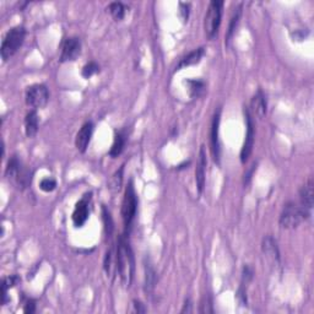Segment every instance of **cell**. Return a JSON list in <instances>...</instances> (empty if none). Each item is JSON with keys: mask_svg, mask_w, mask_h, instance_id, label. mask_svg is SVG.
Masks as SVG:
<instances>
[{"mask_svg": "<svg viewBox=\"0 0 314 314\" xmlns=\"http://www.w3.org/2000/svg\"><path fill=\"white\" fill-rule=\"evenodd\" d=\"M115 260H117V270L121 276V280L125 287H129L133 282L135 262L133 250L125 240L124 235L119 237L117 250H115Z\"/></svg>", "mask_w": 314, "mask_h": 314, "instance_id": "1", "label": "cell"}, {"mask_svg": "<svg viewBox=\"0 0 314 314\" xmlns=\"http://www.w3.org/2000/svg\"><path fill=\"white\" fill-rule=\"evenodd\" d=\"M25 37H26V30L24 26L12 27L11 30L8 31L3 40L2 48H0L3 62H8L12 55L16 54L21 46L24 45Z\"/></svg>", "mask_w": 314, "mask_h": 314, "instance_id": "2", "label": "cell"}, {"mask_svg": "<svg viewBox=\"0 0 314 314\" xmlns=\"http://www.w3.org/2000/svg\"><path fill=\"white\" fill-rule=\"evenodd\" d=\"M310 212L307 211L306 209H303L302 206H298L295 203H287L284 206L280 215V226L282 228H286V230H293L300 226L304 220L309 218Z\"/></svg>", "mask_w": 314, "mask_h": 314, "instance_id": "3", "label": "cell"}, {"mask_svg": "<svg viewBox=\"0 0 314 314\" xmlns=\"http://www.w3.org/2000/svg\"><path fill=\"white\" fill-rule=\"evenodd\" d=\"M5 174L9 181L17 185V188L25 189L31 184V173L18 160L17 156H12L6 166Z\"/></svg>", "mask_w": 314, "mask_h": 314, "instance_id": "4", "label": "cell"}, {"mask_svg": "<svg viewBox=\"0 0 314 314\" xmlns=\"http://www.w3.org/2000/svg\"><path fill=\"white\" fill-rule=\"evenodd\" d=\"M138 210V197L135 193L133 182H129L127 189H125L123 204H122V218H123L125 232L129 233L131 227H133V222L136 216Z\"/></svg>", "mask_w": 314, "mask_h": 314, "instance_id": "5", "label": "cell"}, {"mask_svg": "<svg viewBox=\"0 0 314 314\" xmlns=\"http://www.w3.org/2000/svg\"><path fill=\"white\" fill-rule=\"evenodd\" d=\"M222 10H224V2H213L210 3L208 12L205 15V21H204V28L205 33L209 40H212L218 33L220 25H221Z\"/></svg>", "mask_w": 314, "mask_h": 314, "instance_id": "6", "label": "cell"}, {"mask_svg": "<svg viewBox=\"0 0 314 314\" xmlns=\"http://www.w3.org/2000/svg\"><path fill=\"white\" fill-rule=\"evenodd\" d=\"M49 100V92L46 85L36 84L26 91V105L31 108H43Z\"/></svg>", "mask_w": 314, "mask_h": 314, "instance_id": "7", "label": "cell"}, {"mask_svg": "<svg viewBox=\"0 0 314 314\" xmlns=\"http://www.w3.org/2000/svg\"><path fill=\"white\" fill-rule=\"evenodd\" d=\"M81 53V41L77 37H69L63 42L61 62H74Z\"/></svg>", "mask_w": 314, "mask_h": 314, "instance_id": "8", "label": "cell"}, {"mask_svg": "<svg viewBox=\"0 0 314 314\" xmlns=\"http://www.w3.org/2000/svg\"><path fill=\"white\" fill-rule=\"evenodd\" d=\"M246 122H247V133L246 139H244L243 146L241 150V161L242 163H246L252 155L253 146H254V125L252 121V115L249 111H246Z\"/></svg>", "mask_w": 314, "mask_h": 314, "instance_id": "9", "label": "cell"}, {"mask_svg": "<svg viewBox=\"0 0 314 314\" xmlns=\"http://www.w3.org/2000/svg\"><path fill=\"white\" fill-rule=\"evenodd\" d=\"M220 115H221V109H218V112H215L212 117V123H211V131H210V143H211V153L213 157V161L216 163H220Z\"/></svg>", "mask_w": 314, "mask_h": 314, "instance_id": "10", "label": "cell"}, {"mask_svg": "<svg viewBox=\"0 0 314 314\" xmlns=\"http://www.w3.org/2000/svg\"><path fill=\"white\" fill-rule=\"evenodd\" d=\"M90 200L91 194H86V195L76 204V206H75V210L73 212V222L75 227H83L85 222L89 219Z\"/></svg>", "mask_w": 314, "mask_h": 314, "instance_id": "11", "label": "cell"}, {"mask_svg": "<svg viewBox=\"0 0 314 314\" xmlns=\"http://www.w3.org/2000/svg\"><path fill=\"white\" fill-rule=\"evenodd\" d=\"M206 166H208V160H206V152L204 145L200 147L199 160H198L197 168H195V183L197 189L199 194H203L204 188H205V174H206Z\"/></svg>", "mask_w": 314, "mask_h": 314, "instance_id": "12", "label": "cell"}, {"mask_svg": "<svg viewBox=\"0 0 314 314\" xmlns=\"http://www.w3.org/2000/svg\"><path fill=\"white\" fill-rule=\"evenodd\" d=\"M93 133V124L91 122H86L81 129L78 130V133L76 134V139H75V145H76V149L80 152H86L87 147L90 145L91 136H92Z\"/></svg>", "mask_w": 314, "mask_h": 314, "instance_id": "13", "label": "cell"}, {"mask_svg": "<svg viewBox=\"0 0 314 314\" xmlns=\"http://www.w3.org/2000/svg\"><path fill=\"white\" fill-rule=\"evenodd\" d=\"M262 249L263 253L265 254L272 263L280 265V252H279L278 243H276V241L271 235H266V237L264 238L262 243Z\"/></svg>", "mask_w": 314, "mask_h": 314, "instance_id": "14", "label": "cell"}, {"mask_svg": "<svg viewBox=\"0 0 314 314\" xmlns=\"http://www.w3.org/2000/svg\"><path fill=\"white\" fill-rule=\"evenodd\" d=\"M313 180L309 178L307 181V183L301 188L300 190V200H301V206L303 209H306L307 211L310 212V210L313 208V200H314V191H313Z\"/></svg>", "mask_w": 314, "mask_h": 314, "instance_id": "15", "label": "cell"}, {"mask_svg": "<svg viewBox=\"0 0 314 314\" xmlns=\"http://www.w3.org/2000/svg\"><path fill=\"white\" fill-rule=\"evenodd\" d=\"M38 114H37L36 109H32L27 113L26 118H25V133H26L27 138L36 136L37 131H38Z\"/></svg>", "mask_w": 314, "mask_h": 314, "instance_id": "16", "label": "cell"}, {"mask_svg": "<svg viewBox=\"0 0 314 314\" xmlns=\"http://www.w3.org/2000/svg\"><path fill=\"white\" fill-rule=\"evenodd\" d=\"M204 54H205V48H204V47H200V48L195 49V51L190 52L189 54L185 55L184 58L182 59V61L180 62V64L175 67L174 70L178 71L183 68H187V67H190V65L198 64V63L202 61Z\"/></svg>", "mask_w": 314, "mask_h": 314, "instance_id": "17", "label": "cell"}, {"mask_svg": "<svg viewBox=\"0 0 314 314\" xmlns=\"http://www.w3.org/2000/svg\"><path fill=\"white\" fill-rule=\"evenodd\" d=\"M250 106H252V109L254 112V114L257 115L258 118H264L266 114V100L265 96H264L263 91L258 90V92L253 96L252 102H250Z\"/></svg>", "mask_w": 314, "mask_h": 314, "instance_id": "18", "label": "cell"}, {"mask_svg": "<svg viewBox=\"0 0 314 314\" xmlns=\"http://www.w3.org/2000/svg\"><path fill=\"white\" fill-rule=\"evenodd\" d=\"M125 143H127V136H125L123 131H118V133H115L114 141H113V145L111 147V150H109V156L114 159V157H118L121 155L124 150Z\"/></svg>", "mask_w": 314, "mask_h": 314, "instance_id": "19", "label": "cell"}, {"mask_svg": "<svg viewBox=\"0 0 314 314\" xmlns=\"http://www.w3.org/2000/svg\"><path fill=\"white\" fill-rule=\"evenodd\" d=\"M20 282V278H18L17 275H10L8 276V278H5L4 280H3V304L6 303V301H8V290L9 288L16 286V285Z\"/></svg>", "mask_w": 314, "mask_h": 314, "instance_id": "20", "label": "cell"}, {"mask_svg": "<svg viewBox=\"0 0 314 314\" xmlns=\"http://www.w3.org/2000/svg\"><path fill=\"white\" fill-rule=\"evenodd\" d=\"M108 9H109V12H111V15L115 21L123 20L125 14H127V8H125V5L121 2L112 3V4L109 5Z\"/></svg>", "mask_w": 314, "mask_h": 314, "instance_id": "21", "label": "cell"}, {"mask_svg": "<svg viewBox=\"0 0 314 314\" xmlns=\"http://www.w3.org/2000/svg\"><path fill=\"white\" fill-rule=\"evenodd\" d=\"M187 86L188 90H189V93L191 97H199L205 90V84L203 83L202 80H188L187 81Z\"/></svg>", "mask_w": 314, "mask_h": 314, "instance_id": "22", "label": "cell"}, {"mask_svg": "<svg viewBox=\"0 0 314 314\" xmlns=\"http://www.w3.org/2000/svg\"><path fill=\"white\" fill-rule=\"evenodd\" d=\"M156 285V272L150 265L145 266V291L152 292Z\"/></svg>", "mask_w": 314, "mask_h": 314, "instance_id": "23", "label": "cell"}, {"mask_svg": "<svg viewBox=\"0 0 314 314\" xmlns=\"http://www.w3.org/2000/svg\"><path fill=\"white\" fill-rule=\"evenodd\" d=\"M241 14H242V5L238 6V8L233 11V14H232L230 26H228V31H227V36H226V42H228V41L231 40L232 34H233L234 30H235V26H237L238 21H240Z\"/></svg>", "mask_w": 314, "mask_h": 314, "instance_id": "24", "label": "cell"}, {"mask_svg": "<svg viewBox=\"0 0 314 314\" xmlns=\"http://www.w3.org/2000/svg\"><path fill=\"white\" fill-rule=\"evenodd\" d=\"M100 71V67L99 64H96L95 62H90L87 63L86 65L83 68V76L85 78H90L91 76H93V75H96Z\"/></svg>", "mask_w": 314, "mask_h": 314, "instance_id": "25", "label": "cell"}, {"mask_svg": "<svg viewBox=\"0 0 314 314\" xmlns=\"http://www.w3.org/2000/svg\"><path fill=\"white\" fill-rule=\"evenodd\" d=\"M123 166H122L121 168H119V171H117L113 175L112 181H111V189L117 191L121 189L122 187V181H123Z\"/></svg>", "mask_w": 314, "mask_h": 314, "instance_id": "26", "label": "cell"}, {"mask_svg": "<svg viewBox=\"0 0 314 314\" xmlns=\"http://www.w3.org/2000/svg\"><path fill=\"white\" fill-rule=\"evenodd\" d=\"M113 247L109 248L108 250H107L106 257H105V270L106 272L108 275H112V268H113V259H114L115 254L113 253Z\"/></svg>", "mask_w": 314, "mask_h": 314, "instance_id": "27", "label": "cell"}, {"mask_svg": "<svg viewBox=\"0 0 314 314\" xmlns=\"http://www.w3.org/2000/svg\"><path fill=\"white\" fill-rule=\"evenodd\" d=\"M56 188V182L53 178H45V180L41 181L40 183V189L46 191V193H51Z\"/></svg>", "mask_w": 314, "mask_h": 314, "instance_id": "28", "label": "cell"}, {"mask_svg": "<svg viewBox=\"0 0 314 314\" xmlns=\"http://www.w3.org/2000/svg\"><path fill=\"white\" fill-rule=\"evenodd\" d=\"M189 12H190V4L189 3H180V16L183 23H187L188 18H189Z\"/></svg>", "mask_w": 314, "mask_h": 314, "instance_id": "29", "label": "cell"}, {"mask_svg": "<svg viewBox=\"0 0 314 314\" xmlns=\"http://www.w3.org/2000/svg\"><path fill=\"white\" fill-rule=\"evenodd\" d=\"M103 220H105V227H106V232L108 234L112 233L113 230V222H112V218L111 215H109V212L107 211V210L103 208Z\"/></svg>", "mask_w": 314, "mask_h": 314, "instance_id": "30", "label": "cell"}, {"mask_svg": "<svg viewBox=\"0 0 314 314\" xmlns=\"http://www.w3.org/2000/svg\"><path fill=\"white\" fill-rule=\"evenodd\" d=\"M36 310V302L33 300H27L26 304L24 307V312L27 314H32Z\"/></svg>", "mask_w": 314, "mask_h": 314, "instance_id": "31", "label": "cell"}, {"mask_svg": "<svg viewBox=\"0 0 314 314\" xmlns=\"http://www.w3.org/2000/svg\"><path fill=\"white\" fill-rule=\"evenodd\" d=\"M133 303H134L133 304V307H134L133 312H135V313H145L146 312V309H145V307H144V304L141 303V302H139V301H134Z\"/></svg>", "mask_w": 314, "mask_h": 314, "instance_id": "32", "label": "cell"}, {"mask_svg": "<svg viewBox=\"0 0 314 314\" xmlns=\"http://www.w3.org/2000/svg\"><path fill=\"white\" fill-rule=\"evenodd\" d=\"M191 303H190V300H187L185 301V303H184V307H183V309H182V313H190L191 312Z\"/></svg>", "mask_w": 314, "mask_h": 314, "instance_id": "33", "label": "cell"}]
</instances>
